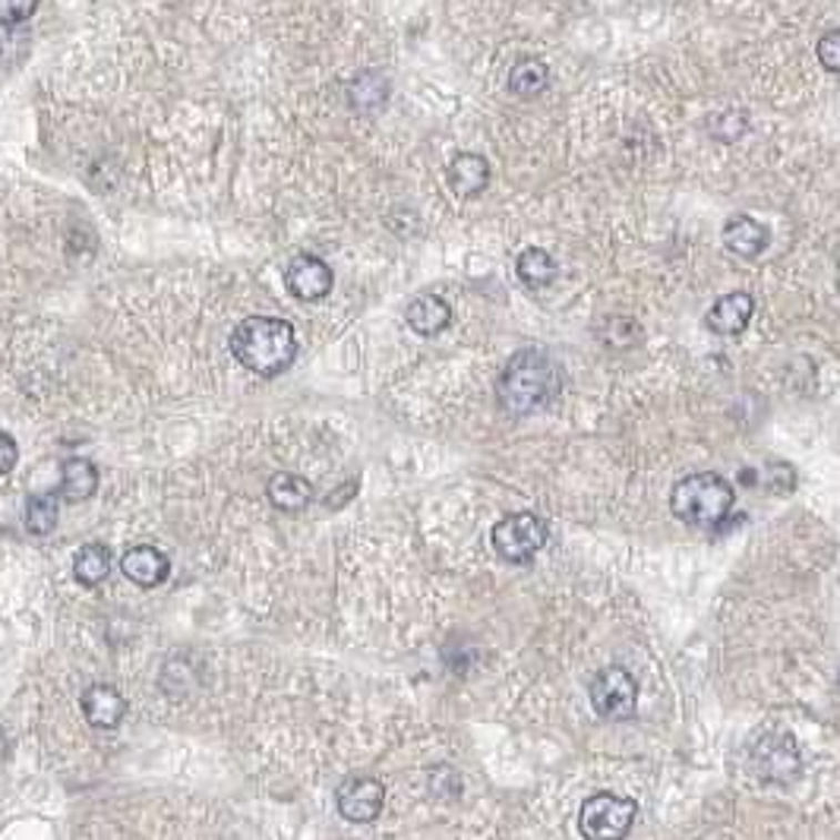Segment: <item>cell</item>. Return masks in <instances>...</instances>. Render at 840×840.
<instances>
[{"label":"cell","mask_w":840,"mask_h":840,"mask_svg":"<svg viewBox=\"0 0 840 840\" xmlns=\"http://www.w3.org/2000/svg\"><path fill=\"white\" fill-rule=\"evenodd\" d=\"M559 392H563V370L550 354L537 348L513 354L496 379V402L515 417L547 408Z\"/></svg>","instance_id":"6da1fadb"},{"label":"cell","mask_w":840,"mask_h":840,"mask_svg":"<svg viewBox=\"0 0 840 840\" xmlns=\"http://www.w3.org/2000/svg\"><path fill=\"white\" fill-rule=\"evenodd\" d=\"M231 354L241 367L253 370L256 376H279L297 357L294 326L279 316H246L241 326L231 332Z\"/></svg>","instance_id":"7a4b0ae2"},{"label":"cell","mask_w":840,"mask_h":840,"mask_svg":"<svg viewBox=\"0 0 840 840\" xmlns=\"http://www.w3.org/2000/svg\"><path fill=\"white\" fill-rule=\"evenodd\" d=\"M737 506V490L727 477L718 472L686 474L674 484L670 493V509L679 522L696 525V528H715L723 525Z\"/></svg>","instance_id":"3957f363"},{"label":"cell","mask_w":840,"mask_h":840,"mask_svg":"<svg viewBox=\"0 0 840 840\" xmlns=\"http://www.w3.org/2000/svg\"><path fill=\"white\" fill-rule=\"evenodd\" d=\"M547 537H550V532H547V525H544L540 515L513 513L493 525L490 544L493 550L503 556L506 563L528 566L534 556L547 547Z\"/></svg>","instance_id":"277c9868"},{"label":"cell","mask_w":840,"mask_h":840,"mask_svg":"<svg viewBox=\"0 0 840 840\" xmlns=\"http://www.w3.org/2000/svg\"><path fill=\"white\" fill-rule=\"evenodd\" d=\"M638 816V802L632 797H616V793H595L581 802L578 828L588 840H616L632 831V821Z\"/></svg>","instance_id":"5b68a950"},{"label":"cell","mask_w":840,"mask_h":840,"mask_svg":"<svg viewBox=\"0 0 840 840\" xmlns=\"http://www.w3.org/2000/svg\"><path fill=\"white\" fill-rule=\"evenodd\" d=\"M591 705H595V715H600L604 720L636 718V677L623 667H604L591 682Z\"/></svg>","instance_id":"8992f818"},{"label":"cell","mask_w":840,"mask_h":840,"mask_svg":"<svg viewBox=\"0 0 840 840\" xmlns=\"http://www.w3.org/2000/svg\"><path fill=\"white\" fill-rule=\"evenodd\" d=\"M752 761L759 768V775L771 783H790L800 778V749L797 739L783 730H768L765 737L756 739L752 746Z\"/></svg>","instance_id":"52a82bcc"},{"label":"cell","mask_w":840,"mask_h":840,"mask_svg":"<svg viewBox=\"0 0 840 840\" xmlns=\"http://www.w3.org/2000/svg\"><path fill=\"white\" fill-rule=\"evenodd\" d=\"M386 787L376 778H351L338 787V812L351 824H370L383 812Z\"/></svg>","instance_id":"ba28073f"},{"label":"cell","mask_w":840,"mask_h":840,"mask_svg":"<svg viewBox=\"0 0 840 840\" xmlns=\"http://www.w3.org/2000/svg\"><path fill=\"white\" fill-rule=\"evenodd\" d=\"M332 282H335L332 269L320 256H313V253H297L285 272L287 291L297 301H320V297H326L328 291H332Z\"/></svg>","instance_id":"9c48e42d"},{"label":"cell","mask_w":840,"mask_h":840,"mask_svg":"<svg viewBox=\"0 0 840 840\" xmlns=\"http://www.w3.org/2000/svg\"><path fill=\"white\" fill-rule=\"evenodd\" d=\"M82 718L89 720L95 730H114L121 727V720L126 718V698L121 696V689L108 686V682H99V686H89L82 692Z\"/></svg>","instance_id":"30bf717a"},{"label":"cell","mask_w":840,"mask_h":840,"mask_svg":"<svg viewBox=\"0 0 840 840\" xmlns=\"http://www.w3.org/2000/svg\"><path fill=\"white\" fill-rule=\"evenodd\" d=\"M121 569L133 585H140V588H159V585L168 581V575H171V563H168V556H164L159 547L140 544V547H130V550L121 556Z\"/></svg>","instance_id":"8fae6325"},{"label":"cell","mask_w":840,"mask_h":840,"mask_svg":"<svg viewBox=\"0 0 840 840\" xmlns=\"http://www.w3.org/2000/svg\"><path fill=\"white\" fill-rule=\"evenodd\" d=\"M771 244L768 227L756 222L752 215H730L723 225V246L739 260H756Z\"/></svg>","instance_id":"7c38bea8"},{"label":"cell","mask_w":840,"mask_h":840,"mask_svg":"<svg viewBox=\"0 0 840 840\" xmlns=\"http://www.w3.org/2000/svg\"><path fill=\"white\" fill-rule=\"evenodd\" d=\"M752 313H756L752 294L749 291H733V294L720 297L718 304L708 310L705 326L711 328L715 335H739V332H746Z\"/></svg>","instance_id":"4fadbf2b"},{"label":"cell","mask_w":840,"mask_h":840,"mask_svg":"<svg viewBox=\"0 0 840 840\" xmlns=\"http://www.w3.org/2000/svg\"><path fill=\"white\" fill-rule=\"evenodd\" d=\"M269 503L282 513H304L310 503H313V484L307 477L291 472H279L269 477L266 484Z\"/></svg>","instance_id":"5bb4252c"},{"label":"cell","mask_w":840,"mask_h":840,"mask_svg":"<svg viewBox=\"0 0 840 840\" xmlns=\"http://www.w3.org/2000/svg\"><path fill=\"white\" fill-rule=\"evenodd\" d=\"M446 178H449V186L458 196H477L490 184V162L477 152H462V155L452 159Z\"/></svg>","instance_id":"9a60e30c"},{"label":"cell","mask_w":840,"mask_h":840,"mask_svg":"<svg viewBox=\"0 0 840 840\" xmlns=\"http://www.w3.org/2000/svg\"><path fill=\"white\" fill-rule=\"evenodd\" d=\"M405 323H408L417 335H439L443 328L452 323V307L449 301H443L439 294H421L414 297L405 310Z\"/></svg>","instance_id":"2e32d148"},{"label":"cell","mask_w":840,"mask_h":840,"mask_svg":"<svg viewBox=\"0 0 840 840\" xmlns=\"http://www.w3.org/2000/svg\"><path fill=\"white\" fill-rule=\"evenodd\" d=\"M99 490V468L89 458H67L61 465V487L58 496L67 503H82Z\"/></svg>","instance_id":"e0dca14e"},{"label":"cell","mask_w":840,"mask_h":840,"mask_svg":"<svg viewBox=\"0 0 840 840\" xmlns=\"http://www.w3.org/2000/svg\"><path fill=\"white\" fill-rule=\"evenodd\" d=\"M515 272H518L522 285L532 287V291H547V287L554 285L556 279H559V266H556V260L547 253V250H540V246H528V250H522V253H518V260H515Z\"/></svg>","instance_id":"ac0fdd59"},{"label":"cell","mask_w":840,"mask_h":840,"mask_svg":"<svg viewBox=\"0 0 840 840\" xmlns=\"http://www.w3.org/2000/svg\"><path fill=\"white\" fill-rule=\"evenodd\" d=\"M392 85L386 80V73L379 70H367V73H357L348 85V102L357 108V111H379L383 104L389 102Z\"/></svg>","instance_id":"d6986e66"},{"label":"cell","mask_w":840,"mask_h":840,"mask_svg":"<svg viewBox=\"0 0 840 840\" xmlns=\"http://www.w3.org/2000/svg\"><path fill=\"white\" fill-rule=\"evenodd\" d=\"M547 82H550V67L544 61H537V58H522L509 70V92L518 95V99L540 95L547 89Z\"/></svg>","instance_id":"ffe728a7"},{"label":"cell","mask_w":840,"mask_h":840,"mask_svg":"<svg viewBox=\"0 0 840 840\" xmlns=\"http://www.w3.org/2000/svg\"><path fill=\"white\" fill-rule=\"evenodd\" d=\"M108 573H111V550L104 544H85L80 547V554L73 556V575L85 588L102 585Z\"/></svg>","instance_id":"44dd1931"},{"label":"cell","mask_w":840,"mask_h":840,"mask_svg":"<svg viewBox=\"0 0 840 840\" xmlns=\"http://www.w3.org/2000/svg\"><path fill=\"white\" fill-rule=\"evenodd\" d=\"M58 528V496L54 493H32L26 499V532L44 537Z\"/></svg>","instance_id":"7402d4cb"},{"label":"cell","mask_w":840,"mask_h":840,"mask_svg":"<svg viewBox=\"0 0 840 840\" xmlns=\"http://www.w3.org/2000/svg\"><path fill=\"white\" fill-rule=\"evenodd\" d=\"M29 54V32L20 22H0V70H13Z\"/></svg>","instance_id":"603a6c76"},{"label":"cell","mask_w":840,"mask_h":840,"mask_svg":"<svg viewBox=\"0 0 840 840\" xmlns=\"http://www.w3.org/2000/svg\"><path fill=\"white\" fill-rule=\"evenodd\" d=\"M819 61L824 70H831V73H840V32L838 29H831L828 36H821L819 41Z\"/></svg>","instance_id":"cb8c5ba5"},{"label":"cell","mask_w":840,"mask_h":840,"mask_svg":"<svg viewBox=\"0 0 840 840\" xmlns=\"http://www.w3.org/2000/svg\"><path fill=\"white\" fill-rule=\"evenodd\" d=\"M39 0H0V22H22L36 13Z\"/></svg>","instance_id":"d4e9b609"},{"label":"cell","mask_w":840,"mask_h":840,"mask_svg":"<svg viewBox=\"0 0 840 840\" xmlns=\"http://www.w3.org/2000/svg\"><path fill=\"white\" fill-rule=\"evenodd\" d=\"M17 458H20L17 439H13L10 433L0 431V474H7L10 468H17Z\"/></svg>","instance_id":"484cf974"},{"label":"cell","mask_w":840,"mask_h":840,"mask_svg":"<svg viewBox=\"0 0 840 840\" xmlns=\"http://www.w3.org/2000/svg\"><path fill=\"white\" fill-rule=\"evenodd\" d=\"M3 759H7V739L0 737V765H3Z\"/></svg>","instance_id":"4316f807"}]
</instances>
